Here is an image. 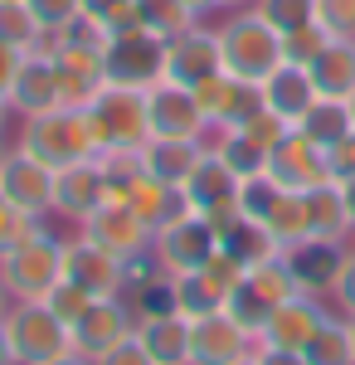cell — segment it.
Listing matches in <instances>:
<instances>
[{"instance_id":"6da1fadb","label":"cell","mask_w":355,"mask_h":365,"mask_svg":"<svg viewBox=\"0 0 355 365\" xmlns=\"http://www.w3.org/2000/svg\"><path fill=\"white\" fill-rule=\"evenodd\" d=\"M219 34V63L229 78H244V83H263L282 63V34H277L253 5L248 10H229Z\"/></svg>"},{"instance_id":"7a4b0ae2","label":"cell","mask_w":355,"mask_h":365,"mask_svg":"<svg viewBox=\"0 0 355 365\" xmlns=\"http://www.w3.org/2000/svg\"><path fill=\"white\" fill-rule=\"evenodd\" d=\"M20 151L39 156L44 166H73V161H88L98 156V137H93V122L83 108H54V113L39 117H20V137H15Z\"/></svg>"},{"instance_id":"3957f363","label":"cell","mask_w":355,"mask_h":365,"mask_svg":"<svg viewBox=\"0 0 355 365\" xmlns=\"http://www.w3.org/2000/svg\"><path fill=\"white\" fill-rule=\"evenodd\" d=\"M0 278H5L15 302L49 297V287L63 278V239H58L54 229H44V220H39L20 244H10V249L0 253Z\"/></svg>"},{"instance_id":"277c9868","label":"cell","mask_w":355,"mask_h":365,"mask_svg":"<svg viewBox=\"0 0 355 365\" xmlns=\"http://www.w3.org/2000/svg\"><path fill=\"white\" fill-rule=\"evenodd\" d=\"M93 122L98 151H141L151 141V117H146V93L141 88L108 83L93 103H83Z\"/></svg>"},{"instance_id":"5b68a950","label":"cell","mask_w":355,"mask_h":365,"mask_svg":"<svg viewBox=\"0 0 355 365\" xmlns=\"http://www.w3.org/2000/svg\"><path fill=\"white\" fill-rule=\"evenodd\" d=\"M0 327H5L10 351H15L20 365H49L73 351V327L58 322L44 297L39 302H10V312L0 317Z\"/></svg>"},{"instance_id":"8992f818","label":"cell","mask_w":355,"mask_h":365,"mask_svg":"<svg viewBox=\"0 0 355 365\" xmlns=\"http://www.w3.org/2000/svg\"><path fill=\"white\" fill-rule=\"evenodd\" d=\"M297 292V278H292V268H287V253H273V258H263V263H248L244 282L229 292V317L244 327V331H263V322H268V312L277 302H287Z\"/></svg>"},{"instance_id":"52a82bcc","label":"cell","mask_w":355,"mask_h":365,"mask_svg":"<svg viewBox=\"0 0 355 365\" xmlns=\"http://www.w3.org/2000/svg\"><path fill=\"white\" fill-rule=\"evenodd\" d=\"M78 234L93 239L98 249H108L112 258H122V263L132 268V278H141V268H146V258H151V239H156V229L141 225V215L127 200H108L98 215H88L78 225Z\"/></svg>"},{"instance_id":"ba28073f","label":"cell","mask_w":355,"mask_h":365,"mask_svg":"<svg viewBox=\"0 0 355 365\" xmlns=\"http://www.w3.org/2000/svg\"><path fill=\"white\" fill-rule=\"evenodd\" d=\"M219 249V229L205 215H180L165 229H156L151 239V263H156V278H180L190 268H205V258Z\"/></svg>"},{"instance_id":"9c48e42d","label":"cell","mask_w":355,"mask_h":365,"mask_svg":"<svg viewBox=\"0 0 355 365\" xmlns=\"http://www.w3.org/2000/svg\"><path fill=\"white\" fill-rule=\"evenodd\" d=\"M103 63H108V83H122V88H156L165 73V39H156L151 29H122L103 44Z\"/></svg>"},{"instance_id":"30bf717a","label":"cell","mask_w":355,"mask_h":365,"mask_svg":"<svg viewBox=\"0 0 355 365\" xmlns=\"http://www.w3.org/2000/svg\"><path fill=\"white\" fill-rule=\"evenodd\" d=\"M331 317V297H312V292H292L287 302H277L263 322V331L253 336V346H277V351H307L312 336L326 327Z\"/></svg>"},{"instance_id":"8fae6325","label":"cell","mask_w":355,"mask_h":365,"mask_svg":"<svg viewBox=\"0 0 355 365\" xmlns=\"http://www.w3.org/2000/svg\"><path fill=\"white\" fill-rule=\"evenodd\" d=\"M63 278L78 282L83 292L93 297H127V282H132V268L122 258H112L108 249H98L93 239H63Z\"/></svg>"},{"instance_id":"7c38bea8","label":"cell","mask_w":355,"mask_h":365,"mask_svg":"<svg viewBox=\"0 0 355 365\" xmlns=\"http://www.w3.org/2000/svg\"><path fill=\"white\" fill-rule=\"evenodd\" d=\"M54 175H58L54 166H44L39 156H29L10 141V156L0 166V195L10 205H20L29 220H49L54 215Z\"/></svg>"},{"instance_id":"4fadbf2b","label":"cell","mask_w":355,"mask_h":365,"mask_svg":"<svg viewBox=\"0 0 355 365\" xmlns=\"http://www.w3.org/2000/svg\"><path fill=\"white\" fill-rule=\"evenodd\" d=\"M108 200H112V185H108V170H103L98 156L73 161V166H58V175H54V215L58 220H68V225L78 229Z\"/></svg>"},{"instance_id":"5bb4252c","label":"cell","mask_w":355,"mask_h":365,"mask_svg":"<svg viewBox=\"0 0 355 365\" xmlns=\"http://www.w3.org/2000/svg\"><path fill=\"white\" fill-rule=\"evenodd\" d=\"M180 190H185L195 215H205L215 229H224L229 220H239V175L224 166L215 151L200 156V166L190 170V180H185Z\"/></svg>"},{"instance_id":"9a60e30c","label":"cell","mask_w":355,"mask_h":365,"mask_svg":"<svg viewBox=\"0 0 355 365\" xmlns=\"http://www.w3.org/2000/svg\"><path fill=\"white\" fill-rule=\"evenodd\" d=\"M146 117H151V137H175V141H205L210 117L200 113L195 88L180 83H156L146 88Z\"/></svg>"},{"instance_id":"2e32d148","label":"cell","mask_w":355,"mask_h":365,"mask_svg":"<svg viewBox=\"0 0 355 365\" xmlns=\"http://www.w3.org/2000/svg\"><path fill=\"white\" fill-rule=\"evenodd\" d=\"M224 73L219 63V34L205 29V20L190 29H180L175 39H165V83H180V88H200L205 78Z\"/></svg>"},{"instance_id":"e0dca14e","label":"cell","mask_w":355,"mask_h":365,"mask_svg":"<svg viewBox=\"0 0 355 365\" xmlns=\"http://www.w3.org/2000/svg\"><path fill=\"white\" fill-rule=\"evenodd\" d=\"M132 327H137V312L127 307V297H98L73 322V351L88 356V361H98V356H108L117 341L132 336Z\"/></svg>"},{"instance_id":"ac0fdd59","label":"cell","mask_w":355,"mask_h":365,"mask_svg":"<svg viewBox=\"0 0 355 365\" xmlns=\"http://www.w3.org/2000/svg\"><path fill=\"white\" fill-rule=\"evenodd\" d=\"M268 175H273L282 190H312V185H321L331 180L326 175V151L317 146V141H307L297 127H287L277 146L268 151Z\"/></svg>"},{"instance_id":"d6986e66","label":"cell","mask_w":355,"mask_h":365,"mask_svg":"<svg viewBox=\"0 0 355 365\" xmlns=\"http://www.w3.org/2000/svg\"><path fill=\"white\" fill-rule=\"evenodd\" d=\"M63 108V83H58V68L49 49H29L20 73H15V88H10V113L15 117H39V113H54Z\"/></svg>"},{"instance_id":"ffe728a7","label":"cell","mask_w":355,"mask_h":365,"mask_svg":"<svg viewBox=\"0 0 355 365\" xmlns=\"http://www.w3.org/2000/svg\"><path fill=\"white\" fill-rule=\"evenodd\" d=\"M244 356H253V331H244L229 312L190 322V365H234Z\"/></svg>"},{"instance_id":"44dd1931","label":"cell","mask_w":355,"mask_h":365,"mask_svg":"<svg viewBox=\"0 0 355 365\" xmlns=\"http://www.w3.org/2000/svg\"><path fill=\"white\" fill-rule=\"evenodd\" d=\"M132 336L151 351L156 365H190V317H180L170 302L165 307H141Z\"/></svg>"},{"instance_id":"7402d4cb","label":"cell","mask_w":355,"mask_h":365,"mask_svg":"<svg viewBox=\"0 0 355 365\" xmlns=\"http://www.w3.org/2000/svg\"><path fill=\"white\" fill-rule=\"evenodd\" d=\"M287 253V268L297 278V292H312V297H331V287L346 268V253L351 244L346 239H307L297 249H282Z\"/></svg>"},{"instance_id":"603a6c76","label":"cell","mask_w":355,"mask_h":365,"mask_svg":"<svg viewBox=\"0 0 355 365\" xmlns=\"http://www.w3.org/2000/svg\"><path fill=\"white\" fill-rule=\"evenodd\" d=\"M307 200V229L312 239H355V215H351V200H346V185L336 180H321L312 190H302Z\"/></svg>"},{"instance_id":"cb8c5ba5","label":"cell","mask_w":355,"mask_h":365,"mask_svg":"<svg viewBox=\"0 0 355 365\" xmlns=\"http://www.w3.org/2000/svg\"><path fill=\"white\" fill-rule=\"evenodd\" d=\"M161 282H165V302L180 312V317H190V322L229 307V287H224L210 268H190V273H180V278H161Z\"/></svg>"},{"instance_id":"d4e9b609","label":"cell","mask_w":355,"mask_h":365,"mask_svg":"<svg viewBox=\"0 0 355 365\" xmlns=\"http://www.w3.org/2000/svg\"><path fill=\"white\" fill-rule=\"evenodd\" d=\"M317 98H321V93L312 83V73L297 68V63H277L273 73L263 78V103H268V113H277L282 122H292V127L302 122V113H307Z\"/></svg>"},{"instance_id":"484cf974","label":"cell","mask_w":355,"mask_h":365,"mask_svg":"<svg viewBox=\"0 0 355 365\" xmlns=\"http://www.w3.org/2000/svg\"><path fill=\"white\" fill-rule=\"evenodd\" d=\"M122 200H127V205L141 215V225H151V229H165L170 220L190 215V200H185V190H180V185H165V180L146 175V170L132 180V190H127Z\"/></svg>"},{"instance_id":"4316f807","label":"cell","mask_w":355,"mask_h":365,"mask_svg":"<svg viewBox=\"0 0 355 365\" xmlns=\"http://www.w3.org/2000/svg\"><path fill=\"white\" fill-rule=\"evenodd\" d=\"M200 156H205V141L151 137L146 146H141V166H146V175H156V180H165V185H185L190 170L200 166Z\"/></svg>"},{"instance_id":"83f0119b","label":"cell","mask_w":355,"mask_h":365,"mask_svg":"<svg viewBox=\"0 0 355 365\" xmlns=\"http://www.w3.org/2000/svg\"><path fill=\"white\" fill-rule=\"evenodd\" d=\"M307 73H312V83H317L321 98H341L346 103L355 93V39H331L326 54L317 58Z\"/></svg>"},{"instance_id":"f1b7e54d","label":"cell","mask_w":355,"mask_h":365,"mask_svg":"<svg viewBox=\"0 0 355 365\" xmlns=\"http://www.w3.org/2000/svg\"><path fill=\"white\" fill-rule=\"evenodd\" d=\"M351 127H355V122H351V108H346L341 98H317V103L302 113V122H297V132L307 141H317L321 151H326V146H336V141L346 137Z\"/></svg>"},{"instance_id":"f546056e","label":"cell","mask_w":355,"mask_h":365,"mask_svg":"<svg viewBox=\"0 0 355 365\" xmlns=\"http://www.w3.org/2000/svg\"><path fill=\"white\" fill-rule=\"evenodd\" d=\"M263 229H268V239H273L277 249H297V244H307L312 229H307V200H302V190H282L277 205L268 210Z\"/></svg>"},{"instance_id":"4dcf8cb0","label":"cell","mask_w":355,"mask_h":365,"mask_svg":"<svg viewBox=\"0 0 355 365\" xmlns=\"http://www.w3.org/2000/svg\"><path fill=\"white\" fill-rule=\"evenodd\" d=\"M219 244L234 253V258H244V263H263V258L282 253L273 239H268V229L253 225V220H244V215H239V220H229V225L219 229Z\"/></svg>"},{"instance_id":"1f68e13d","label":"cell","mask_w":355,"mask_h":365,"mask_svg":"<svg viewBox=\"0 0 355 365\" xmlns=\"http://www.w3.org/2000/svg\"><path fill=\"white\" fill-rule=\"evenodd\" d=\"M0 44H15V49H39V44H49V34L44 25L34 20V10H29L25 0H0Z\"/></svg>"},{"instance_id":"d6a6232c","label":"cell","mask_w":355,"mask_h":365,"mask_svg":"<svg viewBox=\"0 0 355 365\" xmlns=\"http://www.w3.org/2000/svg\"><path fill=\"white\" fill-rule=\"evenodd\" d=\"M307 365H355V346H351V327H346V317L336 312L326 327L312 336V346L302 351Z\"/></svg>"},{"instance_id":"836d02e7","label":"cell","mask_w":355,"mask_h":365,"mask_svg":"<svg viewBox=\"0 0 355 365\" xmlns=\"http://www.w3.org/2000/svg\"><path fill=\"white\" fill-rule=\"evenodd\" d=\"M137 25L141 29H151L156 39H175L180 29H190L200 25L190 10L180 5V0H137Z\"/></svg>"},{"instance_id":"e575fe53","label":"cell","mask_w":355,"mask_h":365,"mask_svg":"<svg viewBox=\"0 0 355 365\" xmlns=\"http://www.w3.org/2000/svg\"><path fill=\"white\" fill-rule=\"evenodd\" d=\"M336 39V34H326V29L317 25V20H307V25L287 29L282 34V63H297V68H312L317 58L326 54V44Z\"/></svg>"},{"instance_id":"d590c367","label":"cell","mask_w":355,"mask_h":365,"mask_svg":"<svg viewBox=\"0 0 355 365\" xmlns=\"http://www.w3.org/2000/svg\"><path fill=\"white\" fill-rule=\"evenodd\" d=\"M277 195H282V185H277L268 170L244 175V180H239V215L253 220V225H263V220H268V210L277 205Z\"/></svg>"},{"instance_id":"8d00e7d4","label":"cell","mask_w":355,"mask_h":365,"mask_svg":"<svg viewBox=\"0 0 355 365\" xmlns=\"http://www.w3.org/2000/svg\"><path fill=\"white\" fill-rule=\"evenodd\" d=\"M83 20L103 29V39L137 25V0H83Z\"/></svg>"},{"instance_id":"74e56055","label":"cell","mask_w":355,"mask_h":365,"mask_svg":"<svg viewBox=\"0 0 355 365\" xmlns=\"http://www.w3.org/2000/svg\"><path fill=\"white\" fill-rule=\"evenodd\" d=\"M253 10H258L277 34H287V29L317 20V0H253Z\"/></svg>"},{"instance_id":"f35d334b","label":"cell","mask_w":355,"mask_h":365,"mask_svg":"<svg viewBox=\"0 0 355 365\" xmlns=\"http://www.w3.org/2000/svg\"><path fill=\"white\" fill-rule=\"evenodd\" d=\"M44 302H49V307H54V317H58V322H68V327H73V322H78L83 312L93 307V302H98V297H93V292H83L78 282L58 278L54 287H49V297H44Z\"/></svg>"},{"instance_id":"ab89813d","label":"cell","mask_w":355,"mask_h":365,"mask_svg":"<svg viewBox=\"0 0 355 365\" xmlns=\"http://www.w3.org/2000/svg\"><path fill=\"white\" fill-rule=\"evenodd\" d=\"M25 5L34 10V20L44 25V34H49V39H54V34H63V29L83 15V0H25Z\"/></svg>"},{"instance_id":"60d3db41","label":"cell","mask_w":355,"mask_h":365,"mask_svg":"<svg viewBox=\"0 0 355 365\" xmlns=\"http://www.w3.org/2000/svg\"><path fill=\"white\" fill-rule=\"evenodd\" d=\"M317 25L336 39H355V0H317Z\"/></svg>"},{"instance_id":"b9f144b4","label":"cell","mask_w":355,"mask_h":365,"mask_svg":"<svg viewBox=\"0 0 355 365\" xmlns=\"http://www.w3.org/2000/svg\"><path fill=\"white\" fill-rule=\"evenodd\" d=\"M326 175L336 185H351L355 180V127L336 141V146H326Z\"/></svg>"},{"instance_id":"7bdbcfd3","label":"cell","mask_w":355,"mask_h":365,"mask_svg":"<svg viewBox=\"0 0 355 365\" xmlns=\"http://www.w3.org/2000/svg\"><path fill=\"white\" fill-rule=\"evenodd\" d=\"M34 225H39V220H29L20 205H10V200L0 195V253L10 249V244H20V239H25Z\"/></svg>"},{"instance_id":"ee69618b","label":"cell","mask_w":355,"mask_h":365,"mask_svg":"<svg viewBox=\"0 0 355 365\" xmlns=\"http://www.w3.org/2000/svg\"><path fill=\"white\" fill-rule=\"evenodd\" d=\"M331 307L341 312V317H355V244L346 253V268H341L336 287H331Z\"/></svg>"},{"instance_id":"f6af8a7d","label":"cell","mask_w":355,"mask_h":365,"mask_svg":"<svg viewBox=\"0 0 355 365\" xmlns=\"http://www.w3.org/2000/svg\"><path fill=\"white\" fill-rule=\"evenodd\" d=\"M93 365H156V361H151V351H146L137 336H127V341H117L108 356H98Z\"/></svg>"},{"instance_id":"bcb514c9","label":"cell","mask_w":355,"mask_h":365,"mask_svg":"<svg viewBox=\"0 0 355 365\" xmlns=\"http://www.w3.org/2000/svg\"><path fill=\"white\" fill-rule=\"evenodd\" d=\"M20 63H25V49H15V44H0V98L10 103V88H15V73H20Z\"/></svg>"},{"instance_id":"7dc6e473","label":"cell","mask_w":355,"mask_h":365,"mask_svg":"<svg viewBox=\"0 0 355 365\" xmlns=\"http://www.w3.org/2000/svg\"><path fill=\"white\" fill-rule=\"evenodd\" d=\"M253 365H307L302 351H277V346H253Z\"/></svg>"},{"instance_id":"c3c4849f","label":"cell","mask_w":355,"mask_h":365,"mask_svg":"<svg viewBox=\"0 0 355 365\" xmlns=\"http://www.w3.org/2000/svg\"><path fill=\"white\" fill-rule=\"evenodd\" d=\"M180 5H185V10H190L195 20H210V15H219V10H224V5H219V0H180Z\"/></svg>"},{"instance_id":"681fc988","label":"cell","mask_w":355,"mask_h":365,"mask_svg":"<svg viewBox=\"0 0 355 365\" xmlns=\"http://www.w3.org/2000/svg\"><path fill=\"white\" fill-rule=\"evenodd\" d=\"M0 365H20V361H15V351H10V336H5V327H0Z\"/></svg>"},{"instance_id":"f907efd6","label":"cell","mask_w":355,"mask_h":365,"mask_svg":"<svg viewBox=\"0 0 355 365\" xmlns=\"http://www.w3.org/2000/svg\"><path fill=\"white\" fill-rule=\"evenodd\" d=\"M49 365H93L88 356H78V351H68V356H58V361H49Z\"/></svg>"},{"instance_id":"816d5d0a","label":"cell","mask_w":355,"mask_h":365,"mask_svg":"<svg viewBox=\"0 0 355 365\" xmlns=\"http://www.w3.org/2000/svg\"><path fill=\"white\" fill-rule=\"evenodd\" d=\"M10 117H15V113H10V103H5V98H0V137H5V132H10Z\"/></svg>"},{"instance_id":"f5cc1de1","label":"cell","mask_w":355,"mask_h":365,"mask_svg":"<svg viewBox=\"0 0 355 365\" xmlns=\"http://www.w3.org/2000/svg\"><path fill=\"white\" fill-rule=\"evenodd\" d=\"M10 302H15V297H10V287H5V278H0V317L10 312Z\"/></svg>"},{"instance_id":"db71d44e","label":"cell","mask_w":355,"mask_h":365,"mask_svg":"<svg viewBox=\"0 0 355 365\" xmlns=\"http://www.w3.org/2000/svg\"><path fill=\"white\" fill-rule=\"evenodd\" d=\"M219 5H224V15H229V10H248L253 0H219Z\"/></svg>"},{"instance_id":"11a10c76","label":"cell","mask_w":355,"mask_h":365,"mask_svg":"<svg viewBox=\"0 0 355 365\" xmlns=\"http://www.w3.org/2000/svg\"><path fill=\"white\" fill-rule=\"evenodd\" d=\"M5 156H10V141L0 137V166H5Z\"/></svg>"},{"instance_id":"9f6ffc18","label":"cell","mask_w":355,"mask_h":365,"mask_svg":"<svg viewBox=\"0 0 355 365\" xmlns=\"http://www.w3.org/2000/svg\"><path fill=\"white\" fill-rule=\"evenodd\" d=\"M346 200H351V215H355V180L346 185Z\"/></svg>"},{"instance_id":"6f0895ef","label":"cell","mask_w":355,"mask_h":365,"mask_svg":"<svg viewBox=\"0 0 355 365\" xmlns=\"http://www.w3.org/2000/svg\"><path fill=\"white\" fill-rule=\"evenodd\" d=\"M346 108H351V122H355V93H351V98H346Z\"/></svg>"},{"instance_id":"680465c9","label":"cell","mask_w":355,"mask_h":365,"mask_svg":"<svg viewBox=\"0 0 355 365\" xmlns=\"http://www.w3.org/2000/svg\"><path fill=\"white\" fill-rule=\"evenodd\" d=\"M346 327H351V346H355V317H346Z\"/></svg>"},{"instance_id":"91938a15","label":"cell","mask_w":355,"mask_h":365,"mask_svg":"<svg viewBox=\"0 0 355 365\" xmlns=\"http://www.w3.org/2000/svg\"><path fill=\"white\" fill-rule=\"evenodd\" d=\"M234 365H253V356H244V361H234Z\"/></svg>"},{"instance_id":"94428289","label":"cell","mask_w":355,"mask_h":365,"mask_svg":"<svg viewBox=\"0 0 355 365\" xmlns=\"http://www.w3.org/2000/svg\"><path fill=\"white\" fill-rule=\"evenodd\" d=\"M351 244H355V239H351Z\"/></svg>"}]
</instances>
